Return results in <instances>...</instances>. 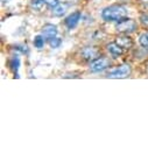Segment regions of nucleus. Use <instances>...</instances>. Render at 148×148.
I'll use <instances>...</instances> for the list:
<instances>
[{"mask_svg": "<svg viewBox=\"0 0 148 148\" xmlns=\"http://www.w3.org/2000/svg\"><path fill=\"white\" fill-rule=\"evenodd\" d=\"M139 43L143 48H148V33H143L139 38Z\"/></svg>", "mask_w": 148, "mask_h": 148, "instance_id": "obj_14", "label": "nucleus"}, {"mask_svg": "<svg viewBox=\"0 0 148 148\" xmlns=\"http://www.w3.org/2000/svg\"><path fill=\"white\" fill-rule=\"evenodd\" d=\"M45 4H46L45 0H32V1H30V6L35 11H41Z\"/></svg>", "mask_w": 148, "mask_h": 148, "instance_id": "obj_12", "label": "nucleus"}, {"mask_svg": "<svg viewBox=\"0 0 148 148\" xmlns=\"http://www.w3.org/2000/svg\"><path fill=\"white\" fill-rule=\"evenodd\" d=\"M107 50H108V53L112 55L113 57H119V56H121L124 54V49L117 42L108 43L107 45Z\"/></svg>", "mask_w": 148, "mask_h": 148, "instance_id": "obj_9", "label": "nucleus"}, {"mask_svg": "<svg viewBox=\"0 0 148 148\" xmlns=\"http://www.w3.org/2000/svg\"><path fill=\"white\" fill-rule=\"evenodd\" d=\"M49 45H50L51 48H58L62 45V40L60 38H57V36H55V38L49 40Z\"/></svg>", "mask_w": 148, "mask_h": 148, "instance_id": "obj_15", "label": "nucleus"}, {"mask_svg": "<svg viewBox=\"0 0 148 148\" xmlns=\"http://www.w3.org/2000/svg\"><path fill=\"white\" fill-rule=\"evenodd\" d=\"M57 33H58L57 27L54 26V25H51V23H47V25H45L42 27V35L45 36L46 39H49L50 40V39L55 38V36L57 35Z\"/></svg>", "mask_w": 148, "mask_h": 148, "instance_id": "obj_8", "label": "nucleus"}, {"mask_svg": "<svg viewBox=\"0 0 148 148\" xmlns=\"http://www.w3.org/2000/svg\"><path fill=\"white\" fill-rule=\"evenodd\" d=\"M111 65V61L106 57H98L90 63V70L92 72H100Z\"/></svg>", "mask_w": 148, "mask_h": 148, "instance_id": "obj_4", "label": "nucleus"}, {"mask_svg": "<svg viewBox=\"0 0 148 148\" xmlns=\"http://www.w3.org/2000/svg\"><path fill=\"white\" fill-rule=\"evenodd\" d=\"M140 1H141V4H143L145 6L148 7V0H140Z\"/></svg>", "mask_w": 148, "mask_h": 148, "instance_id": "obj_18", "label": "nucleus"}, {"mask_svg": "<svg viewBox=\"0 0 148 148\" xmlns=\"http://www.w3.org/2000/svg\"><path fill=\"white\" fill-rule=\"evenodd\" d=\"M68 7H69V5H68L66 3H58L57 5H55V6L53 7L51 13H53V15H55V16H62V15L65 14V12L68 11Z\"/></svg>", "mask_w": 148, "mask_h": 148, "instance_id": "obj_10", "label": "nucleus"}, {"mask_svg": "<svg viewBox=\"0 0 148 148\" xmlns=\"http://www.w3.org/2000/svg\"><path fill=\"white\" fill-rule=\"evenodd\" d=\"M34 46H35V48H39V49L43 48V46H45V36L43 35L35 36L34 38Z\"/></svg>", "mask_w": 148, "mask_h": 148, "instance_id": "obj_11", "label": "nucleus"}, {"mask_svg": "<svg viewBox=\"0 0 148 148\" xmlns=\"http://www.w3.org/2000/svg\"><path fill=\"white\" fill-rule=\"evenodd\" d=\"M45 3H46L48 6L54 7L55 5H57V4H58V0H45Z\"/></svg>", "mask_w": 148, "mask_h": 148, "instance_id": "obj_17", "label": "nucleus"}, {"mask_svg": "<svg viewBox=\"0 0 148 148\" xmlns=\"http://www.w3.org/2000/svg\"><path fill=\"white\" fill-rule=\"evenodd\" d=\"M127 15V10L124 6L120 5H112L103 10L101 12V18L106 22L111 21H120L121 19L126 18Z\"/></svg>", "mask_w": 148, "mask_h": 148, "instance_id": "obj_1", "label": "nucleus"}, {"mask_svg": "<svg viewBox=\"0 0 148 148\" xmlns=\"http://www.w3.org/2000/svg\"><path fill=\"white\" fill-rule=\"evenodd\" d=\"M132 73V68L128 64H123L120 66H118L117 69L112 70L108 72L107 77L108 78H116V79H121V78H127L131 76Z\"/></svg>", "mask_w": 148, "mask_h": 148, "instance_id": "obj_3", "label": "nucleus"}, {"mask_svg": "<svg viewBox=\"0 0 148 148\" xmlns=\"http://www.w3.org/2000/svg\"><path fill=\"white\" fill-rule=\"evenodd\" d=\"M81 56L84 61H95L98 57H100V50L96 47H85L81 51Z\"/></svg>", "mask_w": 148, "mask_h": 148, "instance_id": "obj_5", "label": "nucleus"}, {"mask_svg": "<svg viewBox=\"0 0 148 148\" xmlns=\"http://www.w3.org/2000/svg\"><path fill=\"white\" fill-rule=\"evenodd\" d=\"M116 42H117L124 50L131 49V48L133 47V45H134L132 38H131V36H128V34H124V35L118 36V38L116 39Z\"/></svg>", "mask_w": 148, "mask_h": 148, "instance_id": "obj_7", "label": "nucleus"}, {"mask_svg": "<svg viewBox=\"0 0 148 148\" xmlns=\"http://www.w3.org/2000/svg\"><path fill=\"white\" fill-rule=\"evenodd\" d=\"M140 21H141L142 26L148 29V14H142V15L140 16Z\"/></svg>", "mask_w": 148, "mask_h": 148, "instance_id": "obj_16", "label": "nucleus"}, {"mask_svg": "<svg viewBox=\"0 0 148 148\" xmlns=\"http://www.w3.org/2000/svg\"><path fill=\"white\" fill-rule=\"evenodd\" d=\"M136 27H138L136 22L130 18H124L120 21H118V23L116 25L117 32H119L121 34H131L136 30Z\"/></svg>", "mask_w": 148, "mask_h": 148, "instance_id": "obj_2", "label": "nucleus"}, {"mask_svg": "<svg viewBox=\"0 0 148 148\" xmlns=\"http://www.w3.org/2000/svg\"><path fill=\"white\" fill-rule=\"evenodd\" d=\"M81 16H82L81 11H76V12H73V13H71L69 16H66V18H65V20H64V25L66 26V28H68V29H72V28H75V27L77 26V23L79 22Z\"/></svg>", "mask_w": 148, "mask_h": 148, "instance_id": "obj_6", "label": "nucleus"}, {"mask_svg": "<svg viewBox=\"0 0 148 148\" xmlns=\"http://www.w3.org/2000/svg\"><path fill=\"white\" fill-rule=\"evenodd\" d=\"M10 66L11 69L14 71L15 75H18V70H19V66H20V60L18 57H13L11 61H10Z\"/></svg>", "mask_w": 148, "mask_h": 148, "instance_id": "obj_13", "label": "nucleus"}]
</instances>
